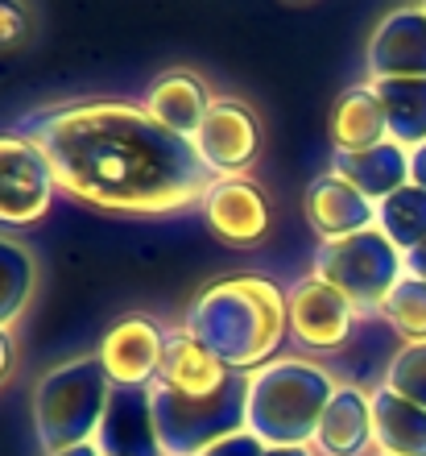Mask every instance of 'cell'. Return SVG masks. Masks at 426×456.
<instances>
[{
  "mask_svg": "<svg viewBox=\"0 0 426 456\" xmlns=\"http://www.w3.org/2000/svg\"><path fill=\"white\" fill-rule=\"evenodd\" d=\"M50 158L62 195L117 216H170L203 204L215 175L195 142L129 100H67L17 125Z\"/></svg>",
  "mask_w": 426,
  "mask_h": 456,
  "instance_id": "6da1fadb",
  "label": "cell"
},
{
  "mask_svg": "<svg viewBox=\"0 0 426 456\" xmlns=\"http://www.w3.org/2000/svg\"><path fill=\"white\" fill-rule=\"evenodd\" d=\"M182 332L212 348L228 370L249 373L273 361L290 332L285 290L265 274H232L203 287L182 315Z\"/></svg>",
  "mask_w": 426,
  "mask_h": 456,
  "instance_id": "7a4b0ae2",
  "label": "cell"
},
{
  "mask_svg": "<svg viewBox=\"0 0 426 456\" xmlns=\"http://www.w3.org/2000/svg\"><path fill=\"white\" fill-rule=\"evenodd\" d=\"M245 432L265 448H307L340 390V378L307 357H273L245 373Z\"/></svg>",
  "mask_w": 426,
  "mask_h": 456,
  "instance_id": "3957f363",
  "label": "cell"
},
{
  "mask_svg": "<svg viewBox=\"0 0 426 456\" xmlns=\"http://www.w3.org/2000/svg\"><path fill=\"white\" fill-rule=\"evenodd\" d=\"M117 386L108 382L100 357H75L46 370L34 386V432L42 452L92 444L104 423L108 398Z\"/></svg>",
  "mask_w": 426,
  "mask_h": 456,
  "instance_id": "277c9868",
  "label": "cell"
},
{
  "mask_svg": "<svg viewBox=\"0 0 426 456\" xmlns=\"http://www.w3.org/2000/svg\"><path fill=\"white\" fill-rule=\"evenodd\" d=\"M310 274L332 282L360 312V320H373L381 312V303L390 299V290L406 278V253L373 224L365 232H352V237L319 240Z\"/></svg>",
  "mask_w": 426,
  "mask_h": 456,
  "instance_id": "5b68a950",
  "label": "cell"
},
{
  "mask_svg": "<svg viewBox=\"0 0 426 456\" xmlns=\"http://www.w3.org/2000/svg\"><path fill=\"white\" fill-rule=\"evenodd\" d=\"M245 373H232L215 395H178L162 382L149 386L154 419L166 456H203L212 444L245 432Z\"/></svg>",
  "mask_w": 426,
  "mask_h": 456,
  "instance_id": "8992f818",
  "label": "cell"
},
{
  "mask_svg": "<svg viewBox=\"0 0 426 456\" xmlns=\"http://www.w3.org/2000/svg\"><path fill=\"white\" fill-rule=\"evenodd\" d=\"M54 170L42 145L21 129L0 133V224L29 228L50 212L54 204Z\"/></svg>",
  "mask_w": 426,
  "mask_h": 456,
  "instance_id": "52a82bcc",
  "label": "cell"
},
{
  "mask_svg": "<svg viewBox=\"0 0 426 456\" xmlns=\"http://www.w3.org/2000/svg\"><path fill=\"white\" fill-rule=\"evenodd\" d=\"M203 167L215 179H245V170L261 154V120L240 96H215L203 129L195 133Z\"/></svg>",
  "mask_w": 426,
  "mask_h": 456,
  "instance_id": "ba28073f",
  "label": "cell"
},
{
  "mask_svg": "<svg viewBox=\"0 0 426 456\" xmlns=\"http://www.w3.org/2000/svg\"><path fill=\"white\" fill-rule=\"evenodd\" d=\"M166 328L149 320V315H125L104 332L95 357L104 365L108 382L117 390H149L162 373L166 357Z\"/></svg>",
  "mask_w": 426,
  "mask_h": 456,
  "instance_id": "9c48e42d",
  "label": "cell"
},
{
  "mask_svg": "<svg viewBox=\"0 0 426 456\" xmlns=\"http://www.w3.org/2000/svg\"><path fill=\"white\" fill-rule=\"evenodd\" d=\"M285 307H290V337L307 353H335L352 337V324L360 320L352 303L323 278L307 274L285 287Z\"/></svg>",
  "mask_w": 426,
  "mask_h": 456,
  "instance_id": "30bf717a",
  "label": "cell"
},
{
  "mask_svg": "<svg viewBox=\"0 0 426 456\" xmlns=\"http://www.w3.org/2000/svg\"><path fill=\"white\" fill-rule=\"evenodd\" d=\"M365 62L368 84L373 79H426V4L385 12L373 29Z\"/></svg>",
  "mask_w": 426,
  "mask_h": 456,
  "instance_id": "8fae6325",
  "label": "cell"
},
{
  "mask_svg": "<svg viewBox=\"0 0 426 456\" xmlns=\"http://www.w3.org/2000/svg\"><path fill=\"white\" fill-rule=\"evenodd\" d=\"M199 208L228 245H257L269 232V200L253 179H215Z\"/></svg>",
  "mask_w": 426,
  "mask_h": 456,
  "instance_id": "7c38bea8",
  "label": "cell"
},
{
  "mask_svg": "<svg viewBox=\"0 0 426 456\" xmlns=\"http://www.w3.org/2000/svg\"><path fill=\"white\" fill-rule=\"evenodd\" d=\"M100 456H166L149 390H112L104 423L95 432Z\"/></svg>",
  "mask_w": 426,
  "mask_h": 456,
  "instance_id": "4fadbf2b",
  "label": "cell"
},
{
  "mask_svg": "<svg viewBox=\"0 0 426 456\" xmlns=\"http://www.w3.org/2000/svg\"><path fill=\"white\" fill-rule=\"evenodd\" d=\"M310 448L315 456H368L373 448V390L340 382L319 428H315Z\"/></svg>",
  "mask_w": 426,
  "mask_h": 456,
  "instance_id": "5bb4252c",
  "label": "cell"
},
{
  "mask_svg": "<svg viewBox=\"0 0 426 456\" xmlns=\"http://www.w3.org/2000/svg\"><path fill=\"white\" fill-rule=\"evenodd\" d=\"M332 175L373 204H385L390 195L410 187V150L393 137L373 150H332Z\"/></svg>",
  "mask_w": 426,
  "mask_h": 456,
  "instance_id": "9a60e30c",
  "label": "cell"
},
{
  "mask_svg": "<svg viewBox=\"0 0 426 456\" xmlns=\"http://www.w3.org/2000/svg\"><path fill=\"white\" fill-rule=\"evenodd\" d=\"M212 92L195 71H166L157 75L149 92H145L141 109L162 125L166 133L182 137V142H195V133L203 129L207 109H212Z\"/></svg>",
  "mask_w": 426,
  "mask_h": 456,
  "instance_id": "2e32d148",
  "label": "cell"
},
{
  "mask_svg": "<svg viewBox=\"0 0 426 456\" xmlns=\"http://www.w3.org/2000/svg\"><path fill=\"white\" fill-rule=\"evenodd\" d=\"M307 224L319 232V240L352 237V232L377 224V204L327 170L319 179H310L307 187Z\"/></svg>",
  "mask_w": 426,
  "mask_h": 456,
  "instance_id": "e0dca14e",
  "label": "cell"
},
{
  "mask_svg": "<svg viewBox=\"0 0 426 456\" xmlns=\"http://www.w3.org/2000/svg\"><path fill=\"white\" fill-rule=\"evenodd\" d=\"M232 373L237 370H228L212 348H203L182 328H174L166 337V357H162V373H157V382L166 390H178V395H215Z\"/></svg>",
  "mask_w": 426,
  "mask_h": 456,
  "instance_id": "ac0fdd59",
  "label": "cell"
},
{
  "mask_svg": "<svg viewBox=\"0 0 426 456\" xmlns=\"http://www.w3.org/2000/svg\"><path fill=\"white\" fill-rule=\"evenodd\" d=\"M373 452L426 456V407L373 386Z\"/></svg>",
  "mask_w": 426,
  "mask_h": 456,
  "instance_id": "d6986e66",
  "label": "cell"
},
{
  "mask_svg": "<svg viewBox=\"0 0 426 456\" xmlns=\"http://www.w3.org/2000/svg\"><path fill=\"white\" fill-rule=\"evenodd\" d=\"M332 145L335 150H373V145L390 142V120H385V104H381L377 87L356 84L348 87L332 109Z\"/></svg>",
  "mask_w": 426,
  "mask_h": 456,
  "instance_id": "ffe728a7",
  "label": "cell"
},
{
  "mask_svg": "<svg viewBox=\"0 0 426 456\" xmlns=\"http://www.w3.org/2000/svg\"><path fill=\"white\" fill-rule=\"evenodd\" d=\"M385 120H390V137L406 150L426 142V79H373Z\"/></svg>",
  "mask_w": 426,
  "mask_h": 456,
  "instance_id": "44dd1931",
  "label": "cell"
},
{
  "mask_svg": "<svg viewBox=\"0 0 426 456\" xmlns=\"http://www.w3.org/2000/svg\"><path fill=\"white\" fill-rule=\"evenodd\" d=\"M37 290V262L17 237L0 232V328H9L25 315Z\"/></svg>",
  "mask_w": 426,
  "mask_h": 456,
  "instance_id": "7402d4cb",
  "label": "cell"
},
{
  "mask_svg": "<svg viewBox=\"0 0 426 456\" xmlns=\"http://www.w3.org/2000/svg\"><path fill=\"white\" fill-rule=\"evenodd\" d=\"M377 228L398 245L402 253L418 249L426 240V191L422 187H402L398 195H390L385 204H377Z\"/></svg>",
  "mask_w": 426,
  "mask_h": 456,
  "instance_id": "603a6c76",
  "label": "cell"
},
{
  "mask_svg": "<svg viewBox=\"0 0 426 456\" xmlns=\"http://www.w3.org/2000/svg\"><path fill=\"white\" fill-rule=\"evenodd\" d=\"M377 320H385V328H390L402 345L426 340V282L422 278L406 274L402 282L390 290V299L381 303Z\"/></svg>",
  "mask_w": 426,
  "mask_h": 456,
  "instance_id": "cb8c5ba5",
  "label": "cell"
},
{
  "mask_svg": "<svg viewBox=\"0 0 426 456\" xmlns=\"http://www.w3.org/2000/svg\"><path fill=\"white\" fill-rule=\"evenodd\" d=\"M381 386L393 390V395L410 398V403H418V407H426V340L398 348V353L385 361Z\"/></svg>",
  "mask_w": 426,
  "mask_h": 456,
  "instance_id": "d4e9b609",
  "label": "cell"
},
{
  "mask_svg": "<svg viewBox=\"0 0 426 456\" xmlns=\"http://www.w3.org/2000/svg\"><path fill=\"white\" fill-rule=\"evenodd\" d=\"M25 34H29V17H25V9L0 0V46H17Z\"/></svg>",
  "mask_w": 426,
  "mask_h": 456,
  "instance_id": "484cf974",
  "label": "cell"
},
{
  "mask_svg": "<svg viewBox=\"0 0 426 456\" xmlns=\"http://www.w3.org/2000/svg\"><path fill=\"white\" fill-rule=\"evenodd\" d=\"M203 456H265V444L253 432H237L228 440H220V444H212Z\"/></svg>",
  "mask_w": 426,
  "mask_h": 456,
  "instance_id": "4316f807",
  "label": "cell"
},
{
  "mask_svg": "<svg viewBox=\"0 0 426 456\" xmlns=\"http://www.w3.org/2000/svg\"><path fill=\"white\" fill-rule=\"evenodd\" d=\"M12 357H17L12 332H9V328H0V386H4V378H9V370H12Z\"/></svg>",
  "mask_w": 426,
  "mask_h": 456,
  "instance_id": "83f0119b",
  "label": "cell"
},
{
  "mask_svg": "<svg viewBox=\"0 0 426 456\" xmlns=\"http://www.w3.org/2000/svg\"><path fill=\"white\" fill-rule=\"evenodd\" d=\"M410 183L426 191V142L410 150Z\"/></svg>",
  "mask_w": 426,
  "mask_h": 456,
  "instance_id": "f1b7e54d",
  "label": "cell"
},
{
  "mask_svg": "<svg viewBox=\"0 0 426 456\" xmlns=\"http://www.w3.org/2000/svg\"><path fill=\"white\" fill-rule=\"evenodd\" d=\"M406 274H414V278H422L426 282V240L418 245V249L406 253Z\"/></svg>",
  "mask_w": 426,
  "mask_h": 456,
  "instance_id": "f546056e",
  "label": "cell"
},
{
  "mask_svg": "<svg viewBox=\"0 0 426 456\" xmlns=\"http://www.w3.org/2000/svg\"><path fill=\"white\" fill-rule=\"evenodd\" d=\"M50 456H100V448H95V440H92V444H79V448H62V452H50Z\"/></svg>",
  "mask_w": 426,
  "mask_h": 456,
  "instance_id": "4dcf8cb0",
  "label": "cell"
},
{
  "mask_svg": "<svg viewBox=\"0 0 426 456\" xmlns=\"http://www.w3.org/2000/svg\"><path fill=\"white\" fill-rule=\"evenodd\" d=\"M265 456H315V448H265Z\"/></svg>",
  "mask_w": 426,
  "mask_h": 456,
  "instance_id": "1f68e13d",
  "label": "cell"
},
{
  "mask_svg": "<svg viewBox=\"0 0 426 456\" xmlns=\"http://www.w3.org/2000/svg\"><path fill=\"white\" fill-rule=\"evenodd\" d=\"M373 456H385V452H373Z\"/></svg>",
  "mask_w": 426,
  "mask_h": 456,
  "instance_id": "d6a6232c",
  "label": "cell"
}]
</instances>
